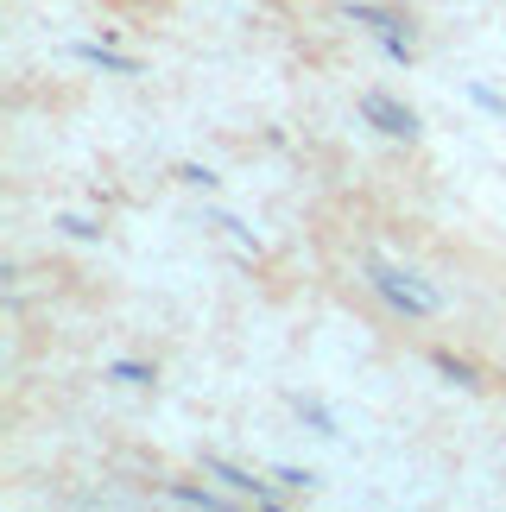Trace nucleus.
I'll return each mask as SVG.
<instances>
[{
  "mask_svg": "<svg viewBox=\"0 0 506 512\" xmlns=\"http://www.w3.org/2000/svg\"><path fill=\"white\" fill-rule=\"evenodd\" d=\"M367 279H374V291L393 310H405V317H437L443 310V291L437 285H424L418 272H405V266H386V260H367Z\"/></svg>",
  "mask_w": 506,
  "mask_h": 512,
  "instance_id": "1",
  "label": "nucleus"
},
{
  "mask_svg": "<svg viewBox=\"0 0 506 512\" xmlns=\"http://www.w3.org/2000/svg\"><path fill=\"white\" fill-rule=\"evenodd\" d=\"M342 13L355 19V26H367V32H374V45H380L386 57H393V64H412V57H418L412 32H405V19H399L393 7H374V0H348Z\"/></svg>",
  "mask_w": 506,
  "mask_h": 512,
  "instance_id": "2",
  "label": "nucleus"
},
{
  "mask_svg": "<svg viewBox=\"0 0 506 512\" xmlns=\"http://www.w3.org/2000/svg\"><path fill=\"white\" fill-rule=\"evenodd\" d=\"M361 121L374 127V133H386V140H418V133H424L418 108H405L399 95H386V89H367L361 95Z\"/></svg>",
  "mask_w": 506,
  "mask_h": 512,
  "instance_id": "3",
  "label": "nucleus"
},
{
  "mask_svg": "<svg viewBox=\"0 0 506 512\" xmlns=\"http://www.w3.org/2000/svg\"><path fill=\"white\" fill-rule=\"evenodd\" d=\"M203 468H209V475H216V481L228 487V494H241V500H260V506L272 500V487H266V481H253L247 468H235L228 456H203Z\"/></svg>",
  "mask_w": 506,
  "mask_h": 512,
  "instance_id": "4",
  "label": "nucleus"
},
{
  "mask_svg": "<svg viewBox=\"0 0 506 512\" xmlns=\"http://www.w3.org/2000/svg\"><path fill=\"white\" fill-rule=\"evenodd\" d=\"M76 64H95V70H108V76H140V57H127V51H108V45H70Z\"/></svg>",
  "mask_w": 506,
  "mask_h": 512,
  "instance_id": "5",
  "label": "nucleus"
},
{
  "mask_svg": "<svg viewBox=\"0 0 506 512\" xmlns=\"http://www.w3.org/2000/svg\"><path fill=\"white\" fill-rule=\"evenodd\" d=\"M291 405H298V418H304L310 430H317V437H342V424H336V411H329L323 399H304V392H298V399H291Z\"/></svg>",
  "mask_w": 506,
  "mask_h": 512,
  "instance_id": "6",
  "label": "nucleus"
},
{
  "mask_svg": "<svg viewBox=\"0 0 506 512\" xmlns=\"http://www.w3.org/2000/svg\"><path fill=\"white\" fill-rule=\"evenodd\" d=\"M431 367L443 373V380H456V386H481V373H475L469 361H456V354H443V348L431 354Z\"/></svg>",
  "mask_w": 506,
  "mask_h": 512,
  "instance_id": "7",
  "label": "nucleus"
},
{
  "mask_svg": "<svg viewBox=\"0 0 506 512\" xmlns=\"http://www.w3.org/2000/svg\"><path fill=\"white\" fill-rule=\"evenodd\" d=\"M108 380H121V386H152V367H146V361H108Z\"/></svg>",
  "mask_w": 506,
  "mask_h": 512,
  "instance_id": "8",
  "label": "nucleus"
},
{
  "mask_svg": "<svg viewBox=\"0 0 506 512\" xmlns=\"http://www.w3.org/2000/svg\"><path fill=\"white\" fill-rule=\"evenodd\" d=\"M216 228H228V241H235V247H253V253H260L266 241H260V234H253L247 222H241V215H216Z\"/></svg>",
  "mask_w": 506,
  "mask_h": 512,
  "instance_id": "9",
  "label": "nucleus"
},
{
  "mask_svg": "<svg viewBox=\"0 0 506 512\" xmlns=\"http://www.w3.org/2000/svg\"><path fill=\"white\" fill-rule=\"evenodd\" d=\"M57 228L76 234V241H102V222H89V215H57Z\"/></svg>",
  "mask_w": 506,
  "mask_h": 512,
  "instance_id": "10",
  "label": "nucleus"
},
{
  "mask_svg": "<svg viewBox=\"0 0 506 512\" xmlns=\"http://www.w3.org/2000/svg\"><path fill=\"white\" fill-rule=\"evenodd\" d=\"M469 102H475L481 114H500V121H506V95H494L488 83H469Z\"/></svg>",
  "mask_w": 506,
  "mask_h": 512,
  "instance_id": "11",
  "label": "nucleus"
},
{
  "mask_svg": "<svg viewBox=\"0 0 506 512\" xmlns=\"http://www.w3.org/2000/svg\"><path fill=\"white\" fill-rule=\"evenodd\" d=\"M178 184H190V190H216V171H209V165H178Z\"/></svg>",
  "mask_w": 506,
  "mask_h": 512,
  "instance_id": "12",
  "label": "nucleus"
},
{
  "mask_svg": "<svg viewBox=\"0 0 506 512\" xmlns=\"http://www.w3.org/2000/svg\"><path fill=\"white\" fill-rule=\"evenodd\" d=\"M171 500H178V506H216V494H209V487H171Z\"/></svg>",
  "mask_w": 506,
  "mask_h": 512,
  "instance_id": "13",
  "label": "nucleus"
},
{
  "mask_svg": "<svg viewBox=\"0 0 506 512\" xmlns=\"http://www.w3.org/2000/svg\"><path fill=\"white\" fill-rule=\"evenodd\" d=\"M279 481L298 487V494H304V487H317V475H310V468H279Z\"/></svg>",
  "mask_w": 506,
  "mask_h": 512,
  "instance_id": "14",
  "label": "nucleus"
}]
</instances>
